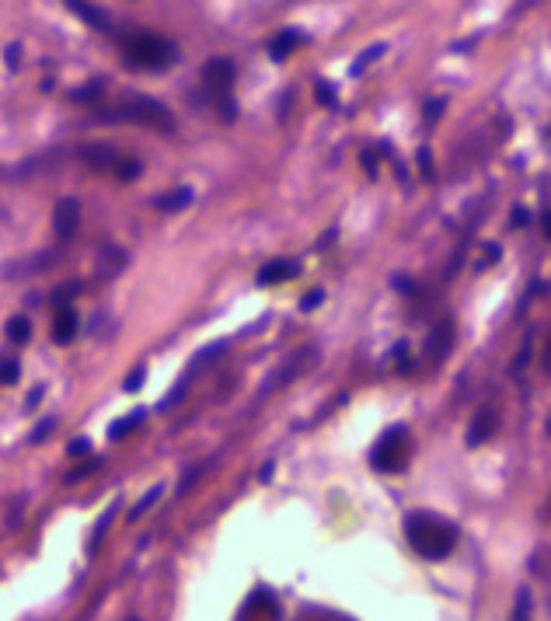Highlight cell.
<instances>
[{"mask_svg":"<svg viewBox=\"0 0 551 621\" xmlns=\"http://www.w3.org/2000/svg\"><path fill=\"white\" fill-rule=\"evenodd\" d=\"M405 537L412 552L426 563H440L458 548V528L436 513H426V510L405 517Z\"/></svg>","mask_w":551,"mask_h":621,"instance_id":"6da1fadb","label":"cell"},{"mask_svg":"<svg viewBox=\"0 0 551 621\" xmlns=\"http://www.w3.org/2000/svg\"><path fill=\"white\" fill-rule=\"evenodd\" d=\"M122 53L133 70H164L174 63V46L154 31H133L122 39Z\"/></svg>","mask_w":551,"mask_h":621,"instance_id":"7a4b0ae2","label":"cell"},{"mask_svg":"<svg viewBox=\"0 0 551 621\" xmlns=\"http://www.w3.org/2000/svg\"><path fill=\"white\" fill-rule=\"evenodd\" d=\"M408 450H412V437L405 426H391L387 433H380V440L370 450V465L380 475H395L408 465Z\"/></svg>","mask_w":551,"mask_h":621,"instance_id":"3957f363","label":"cell"},{"mask_svg":"<svg viewBox=\"0 0 551 621\" xmlns=\"http://www.w3.org/2000/svg\"><path fill=\"white\" fill-rule=\"evenodd\" d=\"M119 116H129L133 122H144V126L161 129V133L172 129V116H168V109H164L161 102H154V98H129V102L119 109Z\"/></svg>","mask_w":551,"mask_h":621,"instance_id":"277c9868","label":"cell"},{"mask_svg":"<svg viewBox=\"0 0 551 621\" xmlns=\"http://www.w3.org/2000/svg\"><path fill=\"white\" fill-rule=\"evenodd\" d=\"M315 359H318V350H315V346H304V350H297V353L287 356V363H283V367H280V370H276V374H272V377L265 381V387H262V391L269 395V391H276V387H283V385H290V381H297V377H300V374H304V370H307V367H311Z\"/></svg>","mask_w":551,"mask_h":621,"instance_id":"5b68a950","label":"cell"},{"mask_svg":"<svg viewBox=\"0 0 551 621\" xmlns=\"http://www.w3.org/2000/svg\"><path fill=\"white\" fill-rule=\"evenodd\" d=\"M203 84L209 94H227L234 84V63L227 57H213L203 67Z\"/></svg>","mask_w":551,"mask_h":621,"instance_id":"8992f818","label":"cell"},{"mask_svg":"<svg viewBox=\"0 0 551 621\" xmlns=\"http://www.w3.org/2000/svg\"><path fill=\"white\" fill-rule=\"evenodd\" d=\"M81 161L91 172H112L116 175L119 164H122V154L116 147H109V144H87V147H81Z\"/></svg>","mask_w":551,"mask_h":621,"instance_id":"52a82bcc","label":"cell"},{"mask_svg":"<svg viewBox=\"0 0 551 621\" xmlns=\"http://www.w3.org/2000/svg\"><path fill=\"white\" fill-rule=\"evenodd\" d=\"M53 227H57L59 241H70V237L77 235V227H81V203H77L74 196H67V200H59V203H57Z\"/></svg>","mask_w":551,"mask_h":621,"instance_id":"ba28073f","label":"cell"},{"mask_svg":"<svg viewBox=\"0 0 551 621\" xmlns=\"http://www.w3.org/2000/svg\"><path fill=\"white\" fill-rule=\"evenodd\" d=\"M293 276H300V262L293 259H272L259 269V287H276V283H287Z\"/></svg>","mask_w":551,"mask_h":621,"instance_id":"9c48e42d","label":"cell"},{"mask_svg":"<svg viewBox=\"0 0 551 621\" xmlns=\"http://www.w3.org/2000/svg\"><path fill=\"white\" fill-rule=\"evenodd\" d=\"M450 350H454V322H450V318H443V322H440V325L430 332L426 356L440 363V359H447V353H450Z\"/></svg>","mask_w":551,"mask_h":621,"instance_id":"30bf717a","label":"cell"},{"mask_svg":"<svg viewBox=\"0 0 551 621\" xmlns=\"http://www.w3.org/2000/svg\"><path fill=\"white\" fill-rule=\"evenodd\" d=\"M74 335H77V311L59 307L57 322H53V342H57V346H67V342H74Z\"/></svg>","mask_w":551,"mask_h":621,"instance_id":"8fae6325","label":"cell"},{"mask_svg":"<svg viewBox=\"0 0 551 621\" xmlns=\"http://www.w3.org/2000/svg\"><path fill=\"white\" fill-rule=\"evenodd\" d=\"M493 430H495V415H493V409H482V413L475 415L471 430H467V444H471V447L485 444V440L493 437Z\"/></svg>","mask_w":551,"mask_h":621,"instance_id":"7c38bea8","label":"cell"},{"mask_svg":"<svg viewBox=\"0 0 551 621\" xmlns=\"http://www.w3.org/2000/svg\"><path fill=\"white\" fill-rule=\"evenodd\" d=\"M67 4H70V11H74V14H81V18H84L91 29L109 31V18H105V14H102V11H98L91 0H67Z\"/></svg>","mask_w":551,"mask_h":621,"instance_id":"4fadbf2b","label":"cell"},{"mask_svg":"<svg viewBox=\"0 0 551 621\" xmlns=\"http://www.w3.org/2000/svg\"><path fill=\"white\" fill-rule=\"evenodd\" d=\"M300 42H304V35L297 29H287L283 35H276V39L269 42V53H272V59H287Z\"/></svg>","mask_w":551,"mask_h":621,"instance_id":"5bb4252c","label":"cell"},{"mask_svg":"<svg viewBox=\"0 0 551 621\" xmlns=\"http://www.w3.org/2000/svg\"><path fill=\"white\" fill-rule=\"evenodd\" d=\"M7 339H11L14 346H25L31 339V322L25 315H14V318L7 322Z\"/></svg>","mask_w":551,"mask_h":621,"instance_id":"9a60e30c","label":"cell"},{"mask_svg":"<svg viewBox=\"0 0 551 621\" xmlns=\"http://www.w3.org/2000/svg\"><path fill=\"white\" fill-rule=\"evenodd\" d=\"M144 419H147V413H144V409H137V413L122 415V419H119L116 426H112V430H109V437H112V440H122V437H129V433H133V430H137V426H140V422H144Z\"/></svg>","mask_w":551,"mask_h":621,"instance_id":"2e32d148","label":"cell"},{"mask_svg":"<svg viewBox=\"0 0 551 621\" xmlns=\"http://www.w3.org/2000/svg\"><path fill=\"white\" fill-rule=\"evenodd\" d=\"M189 203H192V189H178L172 196H157V200H154V207L157 209H185Z\"/></svg>","mask_w":551,"mask_h":621,"instance_id":"e0dca14e","label":"cell"},{"mask_svg":"<svg viewBox=\"0 0 551 621\" xmlns=\"http://www.w3.org/2000/svg\"><path fill=\"white\" fill-rule=\"evenodd\" d=\"M112 517H116V506H109V510L102 513V520L94 524V534H91V545H87V552H91V555L98 552V545H102V537H105V531H109V524H112Z\"/></svg>","mask_w":551,"mask_h":621,"instance_id":"ac0fdd59","label":"cell"},{"mask_svg":"<svg viewBox=\"0 0 551 621\" xmlns=\"http://www.w3.org/2000/svg\"><path fill=\"white\" fill-rule=\"evenodd\" d=\"M161 496H164V485H154V489L147 492L144 500H140V503H137V506H133V510H129V520H140V517H144L147 510H150V506L157 503Z\"/></svg>","mask_w":551,"mask_h":621,"instance_id":"d6986e66","label":"cell"},{"mask_svg":"<svg viewBox=\"0 0 551 621\" xmlns=\"http://www.w3.org/2000/svg\"><path fill=\"white\" fill-rule=\"evenodd\" d=\"M220 353H227V339H224V342H217V346H206V350H200V353H196V359H192V367H196V370H203L206 363H213Z\"/></svg>","mask_w":551,"mask_h":621,"instance_id":"ffe728a7","label":"cell"},{"mask_svg":"<svg viewBox=\"0 0 551 621\" xmlns=\"http://www.w3.org/2000/svg\"><path fill=\"white\" fill-rule=\"evenodd\" d=\"M18 377H22L18 359H0V385H18Z\"/></svg>","mask_w":551,"mask_h":621,"instance_id":"44dd1931","label":"cell"},{"mask_svg":"<svg viewBox=\"0 0 551 621\" xmlns=\"http://www.w3.org/2000/svg\"><path fill=\"white\" fill-rule=\"evenodd\" d=\"M140 172H144V164H140V161H129V157H122V164H119L116 175L122 178V182H133V178H140Z\"/></svg>","mask_w":551,"mask_h":621,"instance_id":"7402d4cb","label":"cell"},{"mask_svg":"<svg viewBox=\"0 0 551 621\" xmlns=\"http://www.w3.org/2000/svg\"><path fill=\"white\" fill-rule=\"evenodd\" d=\"M53 430H57V419H42V422H39V430L31 433V444H42V440H46Z\"/></svg>","mask_w":551,"mask_h":621,"instance_id":"603a6c76","label":"cell"},{"mask_svg":"<svg viewBox=\"0 0 551 621\" xmlns=\"http://www.w3.org/2000/svg\"><path fill=\"white\" fill-rule=\"evenodd\" d=\"M98 465H102V461H98V457H94V461H87V465H81V468H74V472L67 475V478H63V482H81V478H84V475H91V472H94V468H98Z\"/></svg>","mask_w":551,"mask_h":621,"instance_id":"cb8c5ba5","label":"cell"},{"mask_svg":"<svg viewBox=\"0 0 551 621\" xmlns=\"http://www.w3.org/2000/svg\"><path fill=\"white\" fill-rule=\"evenodd\" d=\"M67 450H70L74 457H84L87 450H91V440H87V437H77V440H70V447H67Z\"/></svg>","mask_w":551,"mask_h":621,"instance_id":"d4e9b609","label":"cell"},{"mask_svg":"<svg viewBox=\"0 0 551 621\" xmlns=\"http://www.w3.org/2000/svg\"><path fill=\"white\" fill-rule=\"evenodd\" d=\"M144 377H147V374H144V367H137V370H133V374L126 377V385H122V387H126V391H137V387L144 385Z\"/></svg>","mask_w":551,"mask_h":621,"instance_id":"484cf974","label":"cell"},{"mask_svg":"<svg viewBox=\"0 0 551 621\" xmlns=\"http://www.w3.org/2000/svg\"><path fill=\"white\" fill-rule=\"evenodd\" d=\"M318 102H321V105H335V91H332V84H324V81H321V84H318Z\"/></svg>","mask_w":551,"mask_h":621,"instance_id":"4316f807","label":"cell"},{"mask_svg":"<svg viewBox=\"0 0 551 621\" xmlns=\"http://www.w3.org/2000/svg\"><path fill=\"white\" fill-rule=\"evenodd\" d=\"M102 94V84H87L84 91H74V102H84V98H98Z\"/></svg>","mask_w":551,"mask_h":621,"instance_id":"83f0119b","label":"cell"},{"mask_svg":"<svg viewBox=\"0 0 551 621\" xmlns=\"http://www.w3.org/2000/svg\"><path fill=\"white\" fill-rule=\"evenodd\" d=\"M419 164H422V175L433 178V164H430V150H426V147L419 150Z\"/></svg>","mask_w":551,"mask_h":621,"instance_id":"f1b7e54d","label":"cell"},{"mask_svg":"<svg viewBox=\"0 0 551 621\" xmlns=\"http://www.w3.org/2000/svg\"><path fill=\"white\" fill-rule=\"evenodd\" d=\"M321 297H324L321 290H315V294H307V297H304V304H300V307H304V311H311L315 304H321Z\"/></svg>","mask_w":551,"mask_h":621,"instance_id":"f546056e","label":"cell"},{"mask_svg":"<svg viewBox=\"0 0 551 621\" xmlns=\"http://www.w3.org/2000/svg\"><path fill=\"white\" fill-rule=\"evenodd\" d=\"M39 402H42V387H35V391H31L29 398H25V409H35Z\"/></svg>","mask_w":551,"mask_h":621,"instance_id":"4dcf8cb0","label":"cell"},{"mask_svg":"<svg viewBox=\"0 0 551 621\" xmlns=\"http://www.w3.org/2000/svg\"><path fill=\"white\" fill-rule=\"evenodd\" d=\"M7 63H11V70L18 67V46H11V49H7Z\"/></svg>","mask_w":551,"mask_h":621,"instance_id":"1f68e13d","label":"cell"},{"mask_svg":"<svg viewBox=\"0 0 551 621\" xmlns=\"http://www.w3.org/2000/svg\"><path fill=\"white\" fill-rule=\"evenodd\" d=\"M513 224H517V227L527 224V213H523V209H513Z\"/></svg>","mask_w":551,"mask_h":621,"instance_id":"d6a6232c","label":"cell"},{"mask_svg":"<svg viewBox=\"0 0 551 621\" xmlns=\"http://www.w3.org/2000/svg\"><path fill=\"white\" fill-rule=\"evenodd\" d=\"M133 621H137V618H133Z\"/></svg>","mask_w":551,"mask_h":621,"instance_id":"836d02e7","label":"cell"}]
</instances>
